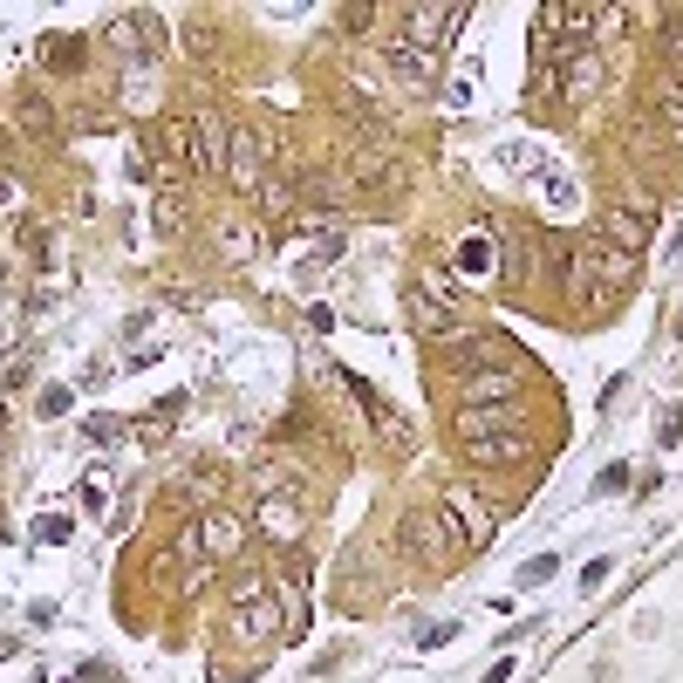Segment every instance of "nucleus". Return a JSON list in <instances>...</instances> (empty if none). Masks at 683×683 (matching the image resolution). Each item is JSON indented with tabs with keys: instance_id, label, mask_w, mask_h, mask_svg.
<instances>
[{
	"instance_id": "f257e3e1",
	"label": "nucleus",
	"mask_w": 683,
	"mask_h": 683,
	"mask_svg": "<svg viewBox=\"0 0 683 683\" xmlns=\"http://www.w3.org/2000/svg\"><path fill=\"white\" fill-rule=\"evenodd\" d=\"M629 281H636V253L609 246L601 233H588V240L568 246V294L581 301V308H601V301H615Z\"/></svg>"
},
{
	"instance_id": "f03ea898",
	"label": "nucleus",
	"mask_w": 683,
	"mask_h": 683,
	"mask_svg": "<svg viewBox=\"0 0 683 683\" xmlns=\"http://www.w3.org/2000/svg\"><path fill=\"white\" fill-rule=\"evenodd\" d=\"M459 444H465V459H472V465H486V472H499V465H526V459H534V438L520 431V417H513V411H465V417H459Z\"/></svg>"
},
{
	"instance_id": "7ed1b4c3",
	"label": "nucleus",
	"mask_w": 683,
	"mask_h": 683,
	"mask_svg": "<svg viewBox=\"0 0 683 683\" xmlns=\"http://www.w3.org/2000/svg\"><path fill=\"white\" fill-rule=\"evenodd\" d=\"M349 179H356V192L369 206H397V198L411 192V164H403V150H390V144H363L356 158H349Z\"/></svg>"
},
{
	"instance_id": "20e7f679",
	"label": "nucleus",
	"mask_w": 683,
	"mask_h": 683,
	"mask_svg": "<svg viewBox=\"0 0 683 683\" xmlns=\"http://www.w3.org/2000/svg\"><path fill=\"white\" fill-rule=\"evenodd\" d=\"M403 308H411L417 336H431V342H444L451 328H465V301L451 294L438 273H411V288H403Z\"/></svg>"
},
{
	"instance_id": "39448f33",
	"label": "nucleus",
	"mask_w": 683,
	"mask_h": 683,
	"mask_svg": "<svg viewBox=\"0 0 683 683\" xmlns=\"http://www.w3.org/2000/svg\"><path fill=\"white\" fill-rule=\"evenodd\" d=\"M219 171H225V185H233L240 198H260L267 192V179H273V150H267V137L260 131H225V158H219Z\"/></svg>"
},
{
	"instance_id": "423d86ee",
	"label": "nucleus",
	"mask_w": 683,
	"mask_h": 683,
	"mask_svg": "<svg viewBox=\"0 0 683 683\" xmlns=\"http://www.w3.org/2000/svg\"><path fill=\"white\" fill-rule=\"evenodd\" d=\"M403 561L411 568H451L459 561V534H451L444 505H417V513L403 520Z\"/></svg>"
},
{
	"instance_id": "0eeeda50",
	"label": "nucleus",
	"mask_w": 683,
	"mask_h": 683,
	"mask_svg": "<svg viewBox=\"0 0 683 683\" xmlns=\"http://www.w3.org/2000/svg\"><path fill=\"white\" fill-rule=\"evenodd\" d=\"M547 62H553V83H561L568 103H595L601 83H609V62H601V48H547Z\"/></svg>"
},
{
	"instance_id": "6e6552de",
	"label": "nucleus",
	"mask_w": 683,
	"mask_h": 683,
	"mask_svg": "<svg viewBox=\"0 0 683 683\" xmlns=\"http://www.w3.org/2000/svg\"><path fill=\"white\" fill-rule=\"evenodd\" d=\"M520 397V369H499L492 356L459 363V403L465 411H486V403H513Z\"/></svg>"
},
{
	"instance_id": "1a4fd4ad",
	"label": "nucleus",
	"mask_w": 683,
	"mask_h": 683,
	"mask_svg": "<svg viewBox=\"0 0 683 683\" xmlns=\"http://www.w3.org/2000/svg\"><path fill=\"white\" fill-rule=\"evenodd\" d=\"M499 267H505V246H499L492 225H472V233L451 246V273H459V281H499Z\"/></svg>"
},
{
	"instance_id": "9d476101",
	"label": "nucleus",
	"mask_w": 683,
	"mask_h": 683,
	"mask_svg": "<svg viewBox=\"0 0 683 683\" xmlns=\"http://www.w3.org/2000/svg\"><path fill=\"white\" fill-rule=\"evenodd\" d=\"M465 21V8H403L397 14V48H417V56H431V48Z\"/></svg>"
},
{
	"instance_id": "9b49d317",
	"label": "nucleus",
	"mask_w": 683,
	"mask_h": 683,
	"mask_svg": "<svg viewBox=\"0 0 683 683\" xmlns=\"http://www.w3.org/2000/svg\"><path fill=\"white\" fill-rule=\"evenodd\" d=\"M444 520H451V534H459V547H486L492 540V513H486V505H478L465 486H444Z\"/></svg>"
},
{
	"instance_id": "f8f14e48",
	"label": "nucleus",
	"mask_w": 683,
	"mask_h": 683,
	"mask_svg": "<svg viewBox=\"0 0 683 683\" xmlns=\"http://www.w3.org/2000/svg\"><path fill=\"white\" fill-rule=\"evenodd\" d=\"M649 233H656V212L649 206H609V212H601V240L622 246V253H643Z\"/></svg>"
},
{
	"instance_id": "ddd939ff",
	"label": "nucleus",
	"mask_w": 683,
	"mask_h": 683,
	"mask_svg": "<svg viewBox=\"0 0 683 683\" xmlns=\"http://www.w3.org/2000/svg\"><path fill=\"white\" fill-rule=\"evenodd\" d=\"M260 526H267V540H281V547H294L301 534H308V520H301L294 492H267V499H260Z\"/></svg>"
},
{
	"instance_id": "4468645a",
	"label": "nucleus",
	"mask_w": 683,
	"mask_h": 683,
	"mask_svg": "<svg viewBox=\"0 0 683 683\" xmlns=\"http://www.w3.org/2000/svg\"><path fill=\"white\" fill-rule=\"evenodd\" d=\"M383 69L397 75L411 96H431V56H417V48H397V41H383Z\"/></svg>"
},
{
	"instance_id": "2eb2a0df",
	"label": "nucleus",
	"mask_w": 683,
	"mask_h": 683,
	"mask_svg": "<svg viewBox=\"0 0 683 683\" xmlns=\"http://www.w3.org/2000/svg\"><path fill=\"white\" fill-rule=\"evenodd\" d=\"M158 69L164 62H123V110H137V117L158 110Z\"/></svg>"
},
{
	"instance_id": "dca6fc26",
	"label": "nucleus",
	"mask_w": 683,
	"mask_h": 683,
	"mask_svg": "<svg viewBox=\"0 0 683 683\" xmlns=\"http://www.w3.org/2000/svg\"><path fill=\"white\" fill-rule=\"evenodd\" d=\"M273 629H281V609H273V595L240 601V609H233V636H246V643H273Z\"/></svg>"
},
{
	"instance_id": "f3484780",
	"label": "nucleus",
	"mask_w": 683,
	"mask_h": 683,
	"mask_svg": "<svg viewBox=\"0 0 683 683\" xmlns=\"http://www.w3.org/2000/svg\"><path fill=\"white\" fill-rule=\"evenodd\" d=\"M14 117H21V131H28L35 144L56 137V103H48L41 89H21V96H14Z\"/></svg>"
},
{
	"instance_id": "a211bd4d",
	"label": "nucleus",
	"mask_w": 683,
	"mask_h": 683,
	"mask_svg": "<svg viewBox=\"0 0 683 683\" xmlns=\"http://www.w3.org/2000/svg\"><path fill=\"white\" fill-rule=\"evenodd\" d=\"M219 246H225V267H246L260 253V225H240V219H219Z\"/></svg>"
},
{
	"instance_id": "6ab92c4d",
	"label": "nucleus",
	"mask_w": 683,
	"mask_h": 683,
	"mask_svg": "<svg viewBox=\"0 0 683 683\" xmlns=\"http://www.w3.org/2000/svg\"><path fill=\"white\" fill-rule=\"evenodd\" d=\"M649 96L663 103V117H670V123H683V69H670V62H663V69L649 75Z\"/></svg>"
},
{
	"instance_id": "aec40b11",
	"label": "nucleus",
	"mask_w": 683,
	"mask_h": 683,
	"mask_svg": "<svg viewBox=\"0 0 683 683\" xmlns=\"http://www.w3.org/2000/svg\"><path fill=\"white\" fill-rule=\"evenodd\" d=\"M198 540H206V553L219 561V553H233V547H240V526L225 520V513H206V520H198Z\"/></svg>"
},
{
	"instance_id": "412c9836",
	"label": "nucleus",
	"mask_w": 683,
	"mask_h": 683,
	"mask_svg": "<svg viewBox=\"0 0 683 683\" xmlns=\"http://www.w3.org/2000/svg\"><path fill=\"white\" fill-rule=\"evenodd\" d=\"M41 62H48V69H75V62H83V41H75V35H48Z\"/></svg>"
},
{
	"instance_id": "4be33fe9",
	"label": "nucleus",
	"mask_w": 683,
	"mask_h": 683,
	"mask_svg": "<svg viewBox=\"0 0 683 683\" xmlns=\"http://www.w3.org/2000/svg\"><path fill=\"white\" fill-rule=\"evenodd\" d=\"M21 246H28V260H35V267H48V225H41V219L21 225Z\"/></svg>"
},
{
	"instance_id": "5701e85b",
	"label": "nucleus",
	"mask_w": 683,
	"mask_h": 683,
	"mask_svg": "<svg viewBox=\"0 0 683 683\" xmlns=\"http://www.w3.org/2000/svg\"><path fill=\"white\" fill-rule=\"evenodd\" d=\"M89 438H96V444H117V438H123V417H110V411L89 417Z\"/></svg>"
},
{
	"instance_id": "b1692460",
	"label": "nucleus",
	"mask_w": 683,
	"mask_h": 683,
	"mask_svg": "<svg viewBox=\"0 0 683 683\" xmlns=\"http://www.w3.org/2000/svg\"><path fill=\"white\" fill-rule=\"evenodd\" d=\"M158 225H164V233H185V212H179V198H158Z\"/></svg>"
},
{
	"instance_id": "393cba45",
	"label": "nucleus",
	"mask_w": 683,
	"mask_h": 683,
	"mask_svg": "<svg viewBox=\"0 0 683 683\" xmlns=\"http://www.w3.org/2000/svg\"><path fill=\"white\" fill-rule=\"evenodd\" d=\"M601 492H629V465H609V472H601Z\"/></svg>"
},
{
	"instance_id": "a878e982",
	"label": "nucleus",
	"mask_w": 683,
	"mask_h": 683,
	"mask_svg": "<svg viewBox=\"0 0 683 683\" xmlns=\"http://www.w3.org/2000/svg\"><path fill=\"white\" fill-rule=\"evenodd\" d=\"M8 281H14V273H8V260H0V288H8Z\"/></svg>"
}]
</instances>
